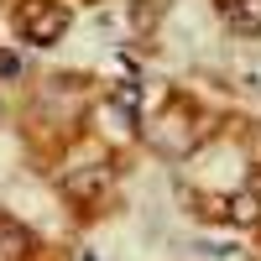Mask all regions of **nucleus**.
Wrapping results in <instances>:
<instances>
[{"label":"nucleus","mask_w":261,"mask_h":261,"mask_svg":"<svg viewBox=\"0 0 261 261\" xmlns=\"http://www.w3.org/2000/svg\"><path fill=\"white\" fill-rule=\"evenodd\" d=\"M225 16H230V27L246 32V37L261 32V0H225Z\"/></svg>","instance_id":"4"},{"label":"nucleus","mask_w":261,"mask_h":261,"mask_svg":"<svg viewBox=\"0 0 261 261\" xmlns=\"http://www.w3.org/2000/svg\"><path fill=\"white\" fill-rule=\"evenodd\" d=\"M63 188H68V199H84V204H89V199H99V193L110 188V167H99V162H89V167H79V172H68V183H63Z\"/></svg>","instance_id":"2"},{"label":"nucleus","mask_w":261,"mask_h":261,"mask_svg":"<svg viewBox=\"0 0 261 261\" xmlns=\"http://www.w3.org/2000/svg\"><path fill=\"white\" fill-rule=\"evenodd\" d=\"M27 256H32V230L0 214V261H27Z\"/></svg>","instance_id":"3"},{"label":"nucleus","mask_w":261,"mask_h":261,"mask_svg":"<svg viewBox=\"0 0 261 261\" xmlns=\"http://www.w3.org/2000/svg\"><path fill=\"white\" fill-rule=\"evenodd\" d=\"M16 32L37 42V47H53V42L68 32V11L53 6V0H27V6L16 11Z\"/></svg>","instance_id":"1"},{"label":"nucleus","mask_w":261,"mask_h":261,"mask_svg":"<svg viewBox=\"0 0 261 261\" xmlns=\"http://www.w3.org/2000/svg\"><path fill=\"white\" fill-rule=\"evenodd\" d=\"M16 73H21V63H16L11 53H0V79H16Z\"/></svg>","instance_id":"7"},{"label":"nucleus","mask_w":261,"mask_h":261,"mask_svg":"<svg viewBox=\"0 0 261 261\" xmlns=\"http://www.w3.org/2000/svg\"><path fill=\"white\" fill-rule=\"evenodd\" d=\"M225 220L230 225H256L261 220V199H256V193H235V199H225Z\"/></svg>","instance_id":"5"},{"label":"nucleus","mask_w":261,"mask_h":261,"mask_svg":"<svg viewBox=\"0 0 261 261\" xmlns=\"http://www.w3.org/2000/svg\"><path fill=\"white\" fill-rule=\"evenodd\" d=\"M120 105H125V110H136V105H141V89H136V84H120Z\"/></svg>","instance_id":"6"}]
</instances>
